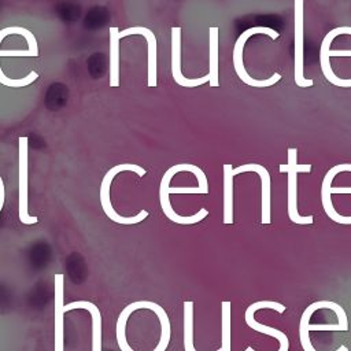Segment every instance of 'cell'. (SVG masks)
Masks as SVG:
<instances>
[{"label":"cell","instance_id":"ba28073f","mask_svg":"<svg viewBox=\"0 0 351 351\" xmlns=\"http://www.w3.org/2000/svg\"><path fill=\"white\" fill-rule=\"evenodd\" d=\"M303 0H295V83L299 88L313 87L314 81L304 77L303 73V43H304V28H303Z\"/></svg>","mask_w":351,"mask_h":351},{"label":"cell","instance_id":"5bb4252c","mask_svg":"<svg viewBox=\"0 0 351 351\" xmlns=\"http://www.w3.org/2000/svg\"><path fill=\"white\" fill-rule=\"evenodd\" d=\"M64 281L65 276L58 273L55 274V351H64Z\"/></svg>","mask_w":351,"mask_h":351},{"label":"cell","instance_id":"5b68a950","mask_svg":"<svg viewBox=\"0 0 351 351\" xmlns=\"http://www.w3.org/2000/svg\"><path fill=\"white\" fill-rule=\"evenodd\" d=\"M310 172L311 165H298V150L288 148V162L280 165V173L288 174V217L298 225H310L314 221L313 216L303 217L298 211V174Z\"/></svg>","mask_w":351,"mask_h":351},{"label":"cell","instance_id":"3957f363","mask_svg":"<svg viewBox=\"0 0 351 351\" xmlns=\"http://www.w3.org/2000/svg\"><path fill=\"white\" fill-rule=\"evenodd\" d=\"M133 172L136 173L139 177H143L146 176V169L140 168L139 165H133V164H121V165H116L114 168H112L106 176L103 177L102 180V185H101V205H102V209L105 211V214L112 220L114 221L116 224H121V225H135V224H139L142 222L143 220H146L148 217V211L147 210H140V213L138 216H133V217H122L120 216L114 209H113V205H112V200H110V187H112V183L113 180L116 179V176L121 172Z\"/></svg>","mask_w":351,"mask_h":351},{"label":"cell","instance_id":"277c9868","mask_svg":"<svg viewBox=\"0 0 351 351\" xmlns=\"http://www.w3.org/2000/svg\"><path fill=\"white\" fill-rule=\"evenodd\" d=\"M254 35H268L270 39L276 40L280 38V34L274 29H270V28H266V27H254V28H250L247 29L246 32H243L239 39L236 40V44H235V49H233V66H235V70H236V75L239 76V79L252 87V88H268V87H272L274 86L276 83H278L281 80V76L278 73H274L272 77L266 79V80H255L252 79L247 72H246V68H244V64H243V50H244V44L247 43V40L254 36Z\"/></svg>","mask_w":351,"mask_h":351},{"label":"cell","instance_id":"9a60e30c","mask_svg":"<svg viewBox=\"0 0 351 351\" xmlns=\"http://www.w3.org/2000/svg\"><path fill=\"white\" fill-rule=\"evenodd\" d=\"M75 309H86L92 317V351H102V314L96 304L88 300H77L65 304V313Z\"/></svg>","mask_w":351,"mask_h":351},{"label":"cell","instance_id":"8fae6325","mask_svg":"<svg viewBox=\"0 0 351 351\" xmlns=\"http://www.w3.org/2000/svg\"><path fill=\"white\" fill-rule=\"evenodd\" d=\"M172 76L174 81L184 88H195L210 81V76L206 75L199 79H187L181 73V28H172Z\"/></svg>","mask_w":351,"mask_h":351},{"label":"cell","instance_id":"2e32d148","mask_svg":"<svg viewBox=\"0 0 351 351\" xmlns=\"http://www.w3.org/2000/svg\"><path fill=\"white\" fill-rule=\"evenodd\" d=\"M233 168L224 165V224H233Z\"/></svg>","mask_w":351,"mask_h":351},{"label":"cell","instance_id":"7a4b0ae2","mask_svg":"<svg viewBox=\"0 0 351 351\" xmlns=\"http://www.w3.org/2000/svg\"><path fill=\"white\" fill-rule=\"evenodd\" d=\"M332 194H351V164H340L330 168L321 187V200L329 220L341 225H351V216L336 213L330 198Z\"/></svg>","mask_w":351,"mask_h":351},{"label":"cell","instance_id":"7c38bea8","mask_svg":"<svg viewBox=\"0 0 351 351\" xmlns=\"http://www.w3.org/2000/svg\"><path fill=\"white\" fill-rule=\"evenodd\" d=\"M246 172H252L257 173L261 177V183H262V220L261 222L263 225H269L272 222V217H270V174L268 172V169L263 165H258V164H247V165H242L236 169H233V174H240V173H246Z\"/></svg>","mask_w":351,"mask_h":351},{"label":"cell","instance_id":"e0dca14e","mask_svg":"<svg viewBox=\"0 0 351 351\" xmlns=\"http://www.w3.org/2000/svg\"><path fill=\"white\" fill-rule=\"evenodd\" d=\"M120 31L110 28V87H120Z\"/></svg>","mask_w":351,"mask_h":351},{"label":"cell","instance_id":"52a82bcc","mask_svg":"<svg viewBox=\"0 0 351 351\" xmlns=\"http://www.w3.org/2000/svg\"><path fill=\"white\" fill-rule=\"evenodd\" d=\"M21 35L25 38V40L28 42V46H29V51L32 54V57H39V43L36 40V38L34 36L32 32H29L28 29L25 28H21V27H9V28H5L0 31V43L3 42V39L9 35ZM39 77V75L36 72H31L27 77L24 79H18V80H13V79H9L5 76V73L2 72V69H0V84H3L9 88H24L27 86H31L34 81H36Z\"/></svg>","mask_w":351,"mask_h":351},{"label":"cell","instance_id":"4fadbf2b","mask_svg":"<svg viewBox=\"0 0 351 351\" xmlns=\"http://www.w3.org/2000/svg\"><path fill=\"white\" fill-rule=\"evenodd\" d=\"M131 35H142L146 38L147 46H148V81H147V86L157 87V38L153 34V31H150L148 28H144V27L128 28V29L120 32L118 38L121 40Z\"/></svg>","mask_w":351,"mask_h":351},{"label":"cell","instance_id":"8992f818","mask_svg":"<svg viewBox=\"0 0 351 351\" xmlns=\"http://www.w3.org/2000/svg\"><path fill=\"white\" fill-rule=\"evenodd\" d=\"M261 309H274L277 313L283 314L285 311V306L278 303V302H274V300H259V302H255L252 303L251 306L247 307L246 310V322L247 325L257 330V332H261V333H265L268 336H272L274 339H277L280 341V348L278 351H288L289 350V340L287 337V335L278 329H274L272 326H268V325H263L261 322H258L255 318H254V314L255 311L261 310ZM244 351H255L252 347H247Z\"/></svg>","mask_w":351,"mask_h":351},{"label":"cell","instance_id":"30bf717a","mask_svg":"<svg viewBox=\"0 0 351 351\" xmlns=\"http://www.w3.org/2000/svg\"><path fill=\"white\" fill-rule=\"evenodd\" d=\"M339 35H351V27H340V28H335L333 31H330L329 34L325 35L322 44H321V50H320V64H321V69L322 73L325 76V79L335 87L339 88H351V79H340L337 77L330 66V61H329V51H330V43L335 40V38H337Z\"/></svg>","mask_w":351,"mask_h":351},{"label":"cell","instance_id":"9c48e42d","mask_svg":"<svg viewBox=\"0 0 351 351\" xmlns=\"http://www.w3.org/2000/svg\"><path fill=\"white\" fill-rule=\"evenodd\" d=\"M28 138H20V220L25 225L38 224L39 218L29 216L28 202Z\"/></svg>","mask_w":351,"mask_h":351},{"label":"cell","instance_id":"6da1fadb","mask_svg":"<svg viewBox=\"0 0 351 351\" xmlns=\"http://www.w3.org/2000/svg\"><path fill=\"white\" fill-rule=\"evenodd\" d=\"M179 172H191L196 176L198 179V187L202 190L203 194H209V183H207V179H206V174L205 172L198 168L196 165H191V164H179V165H174L172 166L170 169L166 170V173L164 174L162 180H161V185H159V203H161V207L165 213V216L172 221V222H176V224H181V225H192V224H198L202 220H205L207 216H209V211L207 209H200L196 214L194 216H188V217H184V216H179L172 205H170V194H169V187H170V181L173 179L174 174H177Z\"/></svg>","mask_w":351,"mask_h":351},{"label":"cell","instance_id":"ffe728a7","mask_svg":"<svg viewBox=\"0 0 351 351\" xmlns=\"http://www.w3.org/2000/svg\"><path fill=\"white\" fill-rule=\"evenodd\" d=\"M221 351H231V302L221 303Z\"/></svg>","mask_w":351,"mask_h":351},{"label":"cell","instance_id":"ac0fdd59","mask_svg":"<svg viewBox=\"0 0 351 351\" xmlns=\"http://www.w3.org/2000/svg\"><path fill=\"white\" fill-rule=\"evenodd\" d=\"M209 76L210 87L216 88L220 86L218 81V28L211 27L209 29Z\"/></svg>","mask_w":351,"mask_h":351},{"label":"cell","instance_id":"d6986e66","mask_svg":"<svg viewBox=\"0 0 351 351\" xmlns=\"http://www.w3.org/2000/svg\"><path fill=\"white\" fill-rule=\"evenodd\" d=\"M184 350L196 351L194 346V302H184ZM216 351H221L216 350Z\"/></svg>","mask_w":351,"mask_h":351}]
</instances>
